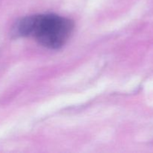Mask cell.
<instances>
[{
	"mask_svg": "<svg viewBox=\"0 0 153 153\" xmlns=\"http://www.w3.org/2000/svg\"><path fill=\"white\" fill-rule=\"evenodd\" d=\"M73 26V21L58 15H31L18 21L13 32L19 36H32L45 47L58 49L65 44Z\"/></svg>",
	"mask_w": 153,
	"mask_h": 153,
	"instance_id": "cell-1",
	"label": "cell"
}]
</instances>
